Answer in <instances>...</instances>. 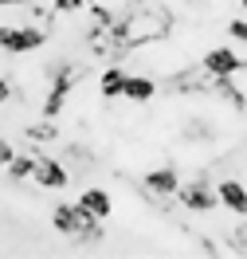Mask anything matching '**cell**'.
I'll list each match as a JSON object with an SVG mask.
<instances>
[{
	"mask_svg": "<svg viewBox=\"0 0 247 259\" xmlns=\"http://www.w3.org/2000/svg\"><path fill=\"white\" fill-rule=\"evenodd\" d=\"M51 32L43 24H0V51L4 55H35L47 48Z\"/></svg>",
	"mask_w": 247,
	"mask_h": 259,
	"instance_id": "1",
	"label": "cell"
},
{
	"mask_svg": "<svg viewBox=\"0 0 247 259\" xmlns=\"http://www.w3.org/2000/svg\"><path fill=\"white\" fill-rule=\"evenodd\" d=\"M177 204H181L184 212H192V216H208V212L220 208V193H216L212 181H181V189H177Z\"/></svg>",
	"mask_w": 247,
	"mask_h": 259,
	"instance_id": "2",
	"label": "cell"
},
{
	"mask_svg": "<svg viewBox=\"0 0 247 259\" xmlns=\"http://www.w3.org/2000/svg\"><path fill=\"white\" fill-rule=\"evenodd\" d=\"M243 67H247V59L235 48H208L200 55V71L208 79H235Z\"/></svg>",
	"mask_w": 247,
	"mask_h": 259,
	"instance_id": "3",
	"label": "cell"
},
{
	"mask_svg": "<svg viewBox=\"0 0 247 259\" xmlns=\"http://www.w3.org/2000/svg\"><path fill=\"white\" fill-rule=\"evenodd\" d=\"M32 181L39 185V189H51V193H63L67 185H71V173H67V165L59 161V157H51V153H35Z\"/></svg>",
	"mask_w": 247,
	"mask_h": 259,
	"instance_id": "4",
	"label": "cell"
},
{
	"mask_svg": "<svg viewBox=\"0 0 247 259\" xmlns=\"http://www.w3.org/2000/svg\"><path fill=\"white\" fill-rule=\"evenodd\" d=\"M216 193H220V208H224V212H231L235 220H243V216H247V185L239 177L216 181Z\"/></svg>",
	"mask_w": 247,
	"mask_h": 259,
	"instance_id": "5",
	"label": "cell"
},
{
	"mask_svg": "<svg viewBox=\"0 0 247 259\" xmlns=\"http://www.w3.org/2000/svg\"><path fill=\"white\" fill-rule=\"evenodd\" d=\"M75 204H79V208H86L94 220H110V216H114V196L106 193L102 185H86V189L75 196Z\"/></svg>",
	"mask_w": 247,
	"mask_h": 259,
	"instance_id": "6",
	"label": "cell"
},
{
	"mask_svg": "<svg viewBox=\"0 0 247 259\" xmlns=\"http://www.w3.org/2000/svg\"><path fill=\"white\" fill-rule=\"evenodd\" d=\"M141 185H145V193L153 196H177V189H181V173L177 169H145V177H141Z\"/></svg>",
	"mask_w": 247,
	"mask_h": 259,
	"instance_id": "7",
	"label": "cell"
},
{
	"mask_svg": "<svg viewBox=\"0 0 247 259\" xmlns=\"http://www.w3.org/2000/svg\"><path fill=\"white\" fill-rule=\"evenodd\" d=\"M122 98H130V102H137V106L153 102V98H157V79H153V75H130Z\"/></svg>",
	"mask_w": 247,
	"mask_h": 259,
	"instance_id": "8",
	"label": "cell"
},
{
	"mask_svg": "<svg viewBox=\"0 0 247 259\" xmlns=\"http://www.w3.org/2000/svg\"><path fill=\"white\" fill-rule=\"evenodd\" d=\"M126 79H130V75H126V71H122V67H106V71H102L98 75V95L106 98V102H114V98H122L126 95Z\"/></svg>",
	"mask_w": 247,
	"mask_h": 259,
	"instance_id": "9",
	"label": "cell"
},
{
	"mask_svg": "<svg viewBox=\"0 0 247 259\" xmlns=\"http://www.w3.org/2000/svg\"><path fill=\"white\" fill-rule=\"evenodd\" d=\"M35 153H39V149H20L16 157L8 161V169H4V173H8L12 181H32V169H35Z\"/></svg>",
	"mask_w": 247,
	"mask_h": 259,
	"instance_id": "10",
	"label": "cell"
},
{
	"mask_svg": "<svg viewBox=\"0 0 247 259\" xmlns=\"http://www.w3.org/2000/svg\"><path fill=\"white\" fill-rule=\"evenodd\" d=\"M228 39L247 48V20H243V16H239V20H228Z\"/></svg>",
	"mask_w": 247,
	"mask_h": 259,
	"instance_id": "11",
	"label": "cell"
},
{
	"mask_svg": "<svg viewBox=\"0 0 247 259\" xmlns=\"http://www.w3.org/2000/svg\"><path fill=\"white\" fill-rule=\"evenodd\" d=\"M12 157H16V146H12L8 138H0V173L8 169V161H12Z\"/></svg>",
	"mask_w": 247,
	"mask_h": 259,
	"instance_id": "12",
	"label": "cell"
},
{
	"mask_svg": "<svg viewBox=\"0 0 247 259\" xmlns=\"http://www.w3.org/2000/svg\"><path fill=\"white\" fill-rule=\"evenodd\" d=\"M12 98H16V87H12V82L0 75V102H12Z\"/></svg>",
	"mask_w": 247,
	"mask_h": 259,
	"instance_id": "13",
	"label": "cell"
},
{
	"mask_svg": "<svg viewBox=\"0 0 247 259\" xmlns=\"http://www.w3.org/2000/svg\"><path fill=\"white\" fill-rule=\"evenodd\" d=\"M239 8H243V12H247V0H239Z\"/></svg>",
	"mask_w": 247,
	"mask_h": 259,
	"instance_id": "14",
	"label": "cell"
},
{
	"mask_svg": "<svg viewBox=\"0 0 247 259\" xmlns=\"http://www.w3.org/2000/svg\"><path fill=\"white\" fill-rule=\"evenodd\" d=\"M20 4H35V0H20Z\"/></svg>",
	"mask_w": 247,
	"mask_h": 259,
	"instance_id": "15",
	"label": "cell"
},
{
	"mask_svg": "<svg viewBox=\"0 0 247 259\" xmlns=\"http://www.w3.org/2000/svg\"><path fill=\"white\" fill-rule=\"evenodd\" d=\"M86 4H94V0H86Z\"/></svg>",
	"mask_w": 247,
	"mask_h": 259,
	"instance_id": "16",
	"label": "cell"
},
{
	"mask_svg": "<svg viewBox=\"0 0 247 259\" xmlns=\"http://www.w3.org/2000/svg\"><path fill=\"white\" fill-rule=\"evenodd\" d=\"M0 110H4V102H0Z\"/></svg>",
	"mask_w": 247,
	"mask_h": 259,
	"instance_id": "17",
	"label": "cell"
}]
</instances>
